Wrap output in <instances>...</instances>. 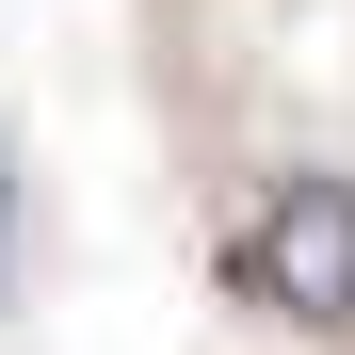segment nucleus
<instances>
[{
	"label": "nucleus",
	"mask_w": 355,
	"mask_h": 355,
	"mask_svg": "<svg viewBox=\"0 0 355 355\" xmlns=\"http://www.w3.org/2000/svg\"><path fill=\"white\" fill-rule=\"evenodd\" d=\"M226 275H243V307H275L291 339H355V178H323V162L259 178Z\"/></svg>",
	"instance_id": "1"
},
{
	"label": "nucleus",
	"mask_w": 355,
	"mask_h": 355,
	"mask_svg": "<svg viewBox=\"0 0 355 355\" xmlns=\"http://www.w3.org/2000/svg\"><path fill=\"white\" fill-rule=\"evenodd\" d=\"M0 210H17V178H0Z\"/></svg>",
	"instance_id": "2"
}]
</instances>
